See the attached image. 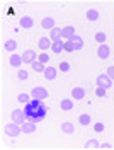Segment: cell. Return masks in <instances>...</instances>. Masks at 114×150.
I'll list each match as a JSON object with an SVG mask.
<instances>
[{
  "label": "cell",
  "instance_id": "1",
  "mask_svg": "<svg viewBox=\"0 0 114 150\" xmlns=\"http://www.w3.org/2000/svg\"><path fill=\"white\" fill-rule=\"evenodd\" d=\"M24 112H26V118L27 121H32V123H39L44 120L48 112V108L46 104L43 103V99H31L27 104H24Z\"/></svg>",
  "mask_w": 114,
  "mask_h": 150
},
{
  "label": "cell",
  "instance_id": "2",
  "mask_svg": "<svg viewBox=\"0 0 114 150\" xmlns=\"http://www.w3.org/2000/svg\"><path fill=\"white\" fill-rule=\"evenodd\" d=\"M20 133H22V128H20V125L17 123H9V125H5V135L10 137V138H15V137H19Z\"/></svg>",
  "mask_w": 114,
  "mask_h": 150
},
{
  "label": "cell",
  "instance_id": "3",
  "mask_svg": "<svg viewBox=\"0 0 114 150\" xmlns=\"http://www.w3.org/2000/svg\"><path fill=\"white\" fill-rule=\"evenodd\" d=\"M10 118H12V121L17 123V125H22V123L27 121V118H26V112H24V109H14V111L10 112Z\"/></svg>",
  "mask_w": 114,
  "mask_h": 150
},
{
  "label": "cell",
  "instance_id": "4",
  "mask_svg": "<svg viewBox=\"0 0 114 150\" xmlns=\"http://www.w3.org/2000/svg\"><path fill=\"white\" fill-rule=\"evenodd\" d=\"M95 84H97V87H104V89H111V87H113V80L109 79V75H107V74H102V75H99V77H97Z\"/></svg>",
  "mask_w": 114,
  "mask_h": 150
},
{
  "label": "cell",
  "instance_id": "5",
  "mask_svg": "<svg viewBox=\"0 0 114 150\" xmlns=\"http://www.w3.org/2000/svg\"><path fill=\"white\" fill-rule=\"evenodd\" d=\"M38 53L34 51V50H26L24 53H22V62L24 63H34L36 60H38Z\"/></svg>",
  "mask_w": 114,
  "mask_h": 150
},
{
  "label": "cell",
  "instance_id": "6",
  "mask_svg": "<svg viewBox=\"0 0 114 150\" xmlns=\"http://www.w3.org/2000/svg\"><path fill=\"white\" fill-rule=\"evenodd\" d=\"M31 96L34 97V99H46L48 97V89H44V87H34L32 91H31Z\"/></svg>",
  "mask_w": 114,
  "mask_h": 150
},
{
  "label": "cell",
  "instance_id": "7",
  "mask_svg": "<svg viewBox=\"0 0 114 150\" xmlns=\"http://www.w3.org/2000/svg\"><path fill=\"white\" fill-rule=\"evenodd\" d=\"M51 46H53V41L49 39V36L39 38V41H38V48L41 50V51H48V50H49Z\"/></svg>",
  "mask_w": 114,
  "mask_h": 150
},
{
  "label": "cell",
  "instance_id": "8",
  "mask_svg": "<svg viewBox=\"0 0 114 150\" xmlns=\"http://www.w3.org/2000/svg\"><path fill=\"white\" fill-rule=\"evenodd\" d=\"M109 55H111V48L107 46V45H99V48H97V56L101 58V60H106V58H109Z\"/></svg>",
  "mask_w": 114,
  "mask_h": 150
},
{
  "label": "cell",
  "instance_id": "9",
  "mask_svg": "<svg viewBox=\"0 0 114 150\" xmlns=\"http://www.w3.org/2000/svg\"><path fill=\"white\" fill-rule=\"evenodd\" d=\"M60 130L63 131L65 135H72L75 131V126H73V123H70V121H63L60 125Z\"/></svg>",
  "mask_w": 114,
  "mask_h": 150
},
{
  "label": "cell",
  "instance_id": "10",
  "mask_svg": "<svg viewBox=\"0 0 114 150\" xmlns=\"http://www.w3.org/2000/svg\"><path fill=\"white\" fill-rule=\"evenodd\" d=\"M19 24H20V29H31L34 26V21L29 17V16H24V17H20Z\"/></svg>",
  "mask_w": 114,
  "mask_h": 150
},
{
  "label": "cell",
  "instance_id": "11",
  "mask_svg": "<svg viewBox=\"0 0 114 150\" xmlns=\"http://www.w3.org/2000/svg\"><path fill=\"white\" fill-rule=\"evenodd\" d=\"M72 97H73L75 101H82V99L85 97V89H84V87H75V89L72 91Z\"/></svg>",
  "mask_w": 114,
  "mask_h": 150
},
{
  "label": "cell",
  "instance_id": "12",
  "mask_svg": "<svg viewBox=\"0 0 114 150\" xmlns=\"http://www.w3.org/2000/svg\"><path fill=\"white\" fill-rule=\"evenodd\" d=\"M73 106H75V103H73L72 99H61V101H60V109H61V111H72Z\"/></svg>",
  "mask_w": 114,
  "mask_h": 150
},
{
  "label": "cell",
  "instance_id": "13",
  "mask_svg": "<svg viewBox=\"0 0 114 150\" xmlns=\"http://www.w3.org/2000/svg\"><path fill=\"white\" fill-rule=\"evenodd\" d=\"M61 29H63V28H55V29H51V33H49V39H51L53 43H55V41H60V39L63 38Z\"/></svg>",
  "mask_w": 114,
  "mask_h": 150
},
{
  "label": "cell",
  "instance_id": "14",
  "mask_svg": "<svg viewBox=\"0 0 114 150\" xmlns=\"http://www.w3.org/2000/svg\"><path fill=\"white\" fill-rule=\"evenodd\" d=\"M90 123H92V116H90V114L82 112V114L78 116V125H80V126H89Z\"/></svg>",
  "mask_w": 114,
  "mask_h": 150
},
{
  "label": "cell",
  "instance_id": "15",
  "mask_svg": "<svg viewBox=\"0 0 114 150\" xmlns=\"http://www.w3.org/2000/svg\"><path fill=\"white\" fill-rule=\"evenodd\" d=\"M20 128H22V133H34V131H36V123L26 121V123L20 125Z\"/></svg>",
  "mask_w": 114,
  "mask_h": 150
},
{
  "label": "cell",
  "instance_id": "16",
  "mask_svg": "<svg viewBox=\"0 0 114 150\" xmlns=\"http://www.w3.org/2000/svg\"><path fill=\"white\" fill-rule=\"evenodd\" d=\"M85 16H87V19H89L90 22H97L99 17H101V14H99V10H97V9H89Z\"/></svg>",
  "mask_w": 114,
  "mask_h": 150
},
{
  "label": "cell",
  "instance_id": "17",
  "mask_svg": "<svg viewBox=\"0 0 114 150\" xmlns=\"http://www.w3.org/2000/svg\"><path fill=\"white\" fill-rule=\"evenodd\" d=\"M46 80H55L56 79V68L55 67H46V70L43 72Z\"/></svg>",
  "mask_w": 114,
  "mask_h": 150
},
{
  "label": "cell",
  "instance_id": "18",
  "mask_svg": "<svg viewBox=\"0 0 114 150\" xmlns=\"http://www.w3.org/2000/svg\"><path fill=\"white\" fill-rule=\"evenodd\" d=\"M41 28L43 29H55L56 26H55V19H51V17H44L43 21H41Z\"/></svg>",
  "mask_w": 114,
  "mask_h": 150
},
{
  "label": "cell",
  "instance_id": "19",
  "mask_svg": "<svg viewBox=\"0 0 114 150\" xmlns=\"http://www.w3.org/2000/svg\"><path fill=\"white\" fill-rule=\"evenodd\" d=\"M9 62H10V65L15 67V68H17V67H20V63H24V62H22V55H17V53H12Z\"/></svg>",
  "mask_w": 114,
  "mask_h": 150
},
{
  "label": "cell",
  "instance_id": "20",
  "mask_svg": "<svg viewBox=\"0 0 114 150\" xmlns=\"http://www.w3.org/2000/svg\"><path fill=\"white\" fill-rule=\"evenodd\" d=\"M15 48H17V41H15V39H7V41L4 43V50H5V51L14 53V51H15Z\"/></svg>",
  "mask_w": 114,
  "mask_h": 150
},
{
  "label": "cell",
  "instance_id": "21",
  "mask_svg": "<svg viewBox=\"0 0 114 150\" xmlns=\"http://www.w3.org/2000/svg\"><path fill=\"white\" fill-rule=\"evenodd\" d=\"M61 33H63V38L72 39V38L75 36V28H73V26H65V28L61 29Z\"/></svg>",
  "mask_w": 114,
  "mask_h": 150
},
{
  "label": "cell",
  "instance_id": "22",
  "mask_svg": "<svg viewBox=\"0 0 114 150\" xmlns=\"http://www.w3.org/2000/svg\"><path fill=\"white\" fill-rule=\"evenodd\" d=\"M51 51L53 53H61V51H65V43L60 39V41H55L53 43V46H51Z\"/></svg>",
  "mask_w": 114,
  "mask_h": 150
},
{
  "label": "cell",
  "instance_id": "23",
  "mask_svg": "<svg viewBox=\"0 0 114 150\" xmlns=\"http://www.w3.org/2000/svg\"><path fill=\"white\" fill-rule=\"evenodd\" d=\"M70 41H73V45H75L77 50H82V48H84V41L80 39V36H78V34H75V36L72 38Z\"/></svg>",
  "mask_w": 114,
  "mask_h": 150
},
{
  "label": "cell",
  "instance_id": "24",
  "mask_svg": "<svg viewBox=\"0 0 114 150\" xmlns=\"http://www.w3.org/2000/svg\"><path fill=\"white\" fill-rule=\"evenodd\" d=\"M31 67H32V70H34V72H41V74L46 70V68H44V65H43L41 62H38V60H36L34 63H31Z\"/></svg>",
  "mask_w": 114,
  "mask_h": 150
},
{
  "label": "cell",
  "instance_id": "25",
  "mask_svg": "<svg viewBox=\"0 0 114 150\" xmlns=\"http://www.w3.org/2000/svg\"><path fill=\"white\" fill-rule=\"evenodd\" d=\"M99 147H101V143H99L97 140H89L85 145H84V149H85V150H89V149H99Z\"/></svg>",
  "mask_w": 114,
  "mask_h": 150
},
{
  "label": "cell",
  "instance_id": "26",
  "mask_svg": "<svg viewBox=\"0 0 114 150\" xmlns=\"http://www.w3.org/2000/svg\"><path fill=\"white\" fill-rule=\"evenodd\" d=\"M38 62H41L43 65H46L48 62H49V55H48V51H41V53H39Z\"/></svg>",
  "mask_w": 114,
  "mask_h": 150
},
{
  "label": "cell",
  "instance_id": "27",
  "mask_svg": "<svg viewBox=\"0 0 114 150\" xmlns=\"http://www.w3.org/2000/svg\"><path fill=\"white\" fill-rule=\"evenodd\" d=\"M95 41H97L99 45H104V43H106V33H102V31H99V33L95 34Z\"/></svg>",
  "mask_w": 114,
  "mask_h": 150
},
{
  "label": "cell",
  "instance_id": "28",
  "mask_svg": "<svg viewBox=\"0 0 114 150\" xmlns=\"http://www.w3.org/2000/svg\"><path fill=\"white\" fill-rule=\"evenodd\" d=\"M77 48H75V45H73V41H70V39H68V41H65V51H67V53H72V51H75Z\"/></svg>",
  "mask_w": 114,
  "mask_h": 150
},
{
  "label": "cell",
  "instance_id": "29",
  "mask_svg": "<svg viewBox=\"0 0 114 150\" xmlns=\"http://www.w3.org/2000/svg\"><path fill=\"white\" fill-rule=\"evenodd\" d=\"M17 101H19V103H22V104H27L29 101H31V99H29V94H19V96H17Z\"/></svg>",
  "mask_w": 114,
  "mask_h": 150
},
{
  "label": "cell",
  "instance_id": "30",
  "mask_svg": "<svg viewBox=\"0 0 114 150\" xmlns=\"http://www.w3.org/2000/svg\"><path fill=\"white\" fill-rule=\"evenodd\" d=\"M104 130H106L104 123H101V121L94 123V131H95V133H102V131H104Z\"/></svg>",
  "mask_w": 114,
  "mask_h": 150
},
{
  "label": "cell",
  "instance_id": "31",
  "mask_svg": "<svg viewBox=\"0 0 114 150\" xmlns=\"http://www.w3.org/2000/svg\"><path fill=\"white\" fill-rule=\"evenodd\" d=\"M27 77H29V74L26 70H19V72H17V79H19V80H27Z\"/></svg>",
  "mask_w": 114,
  "mask_h": 150
},
{
  "label": "cell",
  "instance_id": "32",
  "mask_svg": "<svg viewBox=\"0 0 114 150\" xmlns=\"http://www.w3.org/2000/svg\"><path fill=\"white\" fill-rule=\"evenodd\" d=\"M58 70H61V72H68V70H70V65H68V62H61V63L58 65Z\"/></svg>",
  "mask_w": 114,
  "mask_h": 150
},
{
  "label": "cell",
  "instance_id": "33",
  "mask_svg": "<svg viewBox=\"0 0 114 150\" xmlns=\"http://www.w3.org/2000/svg\"><path fill=\"white\" fill-rule=\"evenodd\" d=\"M95 94H97L99 97H106V94H107V91H106L104 87H97V89H95Z\"/></svg>",
  "mask_w": 114,
  "mask_h": 150
},
{
  "label": "cell",
  "instance_id": "34",
  "mask_svg": "<svg viewBox=\"0 0 114 150\" xmlns=\"http://www.w3.org/2000/svg\"><path fill=\"white\" fill-rule=\"evenodd\" d=\"M106 74L109 75V79H111V80L114 82V65H111V67H109V68L106 70Z\"/></svg>",
  "mask_w": 114,
  "mask_h": 150
},
{
  "label": "cell",
  "instance_id": "35",
  "mask_svg": "<svg viewBox=\"0 0 114 150\" xmlns=\"http://www.w3.org/2000/svg\"><path fill=\"white\" fill-rule=\"evenodd\" d=\"M99 149H113V147H111L109 143H101V147H99Z\"/></svg>",
  "mask_w": 114,
  "mask_h": 150
}]
</instances>
